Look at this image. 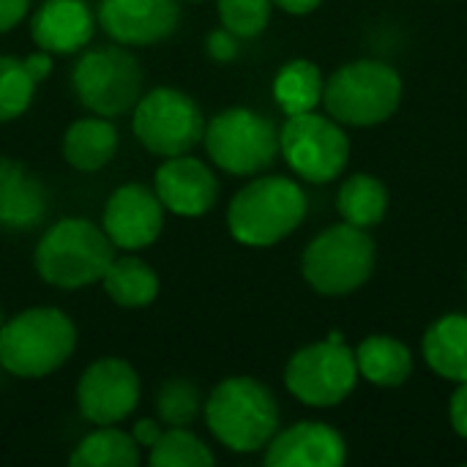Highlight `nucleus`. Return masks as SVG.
I'll return each mask as SVG.
<instances>
[{
	"instance_id": "1",
	"label": "nucleus",
	"mask_w": 467,
	"mask_h": 467,
	"mask_svg": "<svg viewBox=\"0 0 467 467\" xmlns=\"http://www.w3.org/2000/svg\"><path fill=\"white\" fill-rule=\"evenodd\" d=\"M77 342V323L60 306H27L0 328V369L19 380L49 378L71 361Z\"/></svg>"
},
{
	"instance_id": "2",
	"label": "nucleus",
	"mask_w": 467,
	"mask_h": 467,
	"mask_svg": "<svg viewBox=\"0 0 467 467\" xmlns=\"http://www.w3.org/2000/svg\"><path fill=\"white\" fill-rule=\"evenodd\" d=\"M202 419L213 441L233 454H257L279 432L276 397L252 375L219 380L202 402Z\"/></svg>"
},
{
	"instance_id": "3",
	"label": "nucleus",
	"mask_w": 467,
	"mask_h": 467,
	"mask_svg": "<svg viewBox=\"0 0 467 467\" xmlns=\"http://www.w3.org/2000/svg\"><path fill=\"white\" fill-rule=\"evenodd\" d=\"M115 254L118 249L101 224L85 216H63L41 233L33 249V268L49 287L82 290L101 282Z\"/></svg>"
},
{
	"instance_id": "4",
	"label": "nucleus",
	"mask_w": 467,
	"mask_h": 467,
	"mask_svg": "<svg viewBox=\"0 0 467 467\" xmlns=\"http://www.w3.org/2000/svg\"><path fill=\"white\" fill-rule=\"evenodd\" d=\"M306 216V192L285 175H254L227 205L233 241L249 249H268L293 235Z\"/></svg>"
},
{
	"instance_id": "5",
	"label": "nucleus",
	"mask_w": 467,
	"mask_h": 467,
	"mask_svg": "<svg viewBox=\"0 0 467 467\" xmlns=\"http://www.w3.org/2000/svg\"><path fill=\"white\" fill-rule=\"evenodd\" d=\"M71 90L77 101L101 118L131 115L134 104L145 93V68L123 44H104L82 49L71 68Z\"/></svg>"
},
{
	"instance_id": "6",
	"label": "nucleus",
	"mask_w": 467,
	"mask_h": 467,
	"mask_svg": "<svg viewBox=\"0 0 467 467\" xmlns=\"http://www.w3.org/2000/svg\"><path fill=\"white\" fill-rule=\"evenodd\" d=\"M402 101V77L383 60H353L337 68L323 88L328 115L342 126H378Z\"/></svg>"
},
{
	"instance_id": "7",
	"label": "nucleus",
	"mask_w": 467,
	"mask_h": 467,
	"mask_svg": "<svg viewBox=\"0 0 467 467\" xmlns=\"http://www.w3.org/2000/svg\"><path fill=\"white\" fill-rule=\"evenodd\" d=\"M202 148L216 170L254 178L279 156V129L257 109L227 107L205 120Z\"/></svg>"
},
{
	"instance_id": "8",
	"label": "nucleus",
	"mask_w": 467,
	"mask_h": 467,
	"mask_svg": "<svg viewBox=\"0 0 467 467\" xmlns=\"http://www.w3.org/2000/svg\"><path fill=\"white\" fill-rule=\"evenodd\" d=\"M205 120L208 118L192 93L172 85H156L134 104L131 134L150 156L170 159L202 145Z\"/></svg>"
},
{
	"instance_id": "9",
	"label": "nucleus",
	"mask_w": 467,
	"mask_h": 467,
	"mask_svg": "<svg viewBox=\"0 0 467 467\" xmlns=\"http://www.w3.org/2000/svg\"><path fill=\"white\" fill-rule=\"evenodd\" d=\"M375 271V241L369 230L348 222L317 233L301 254L306 285L328 298L350 296Z\"/></svg>"
},
{
	"instance_id": "10",
	"label": "nucleus",
	"mask_w": 467,
	"mask_h": 467,
	"mask_svg": "<svg viewBox=\"0 0 467 467\" xmlns=\"http://www.w3.org/2000/svg\"><path fill=\"white\" fill-rule=\"evenodd\" d=\"M358 380L356 350L339 334L296 350L285 367L287 391L309 408H334L350 397Z\"/></svg>"
},
{
	"instance_id": "11",
	"label": "nucleus",
	"mask_w": 467,
	"mask_h": 467,
	"mask_svg": "<svg viewBox=\"0 0 467 467\" xmlns=\"http://www.w3.org/2000/svg\"><path fill=\"white\" fill-rule=\"evenodd\" d=\"M279 153L306 183H331L348 167L350 142L331 115H290L279 129Z\"/></svg>"
},
{
	"instance_id": "12",
	"label": "nucleus",
	"mask_w": 467,
	"mask_h": 467,
	"mask_svg": "<svg viewBox=\"0 0 467 467\" xmlns=\"http://www.w3.org/2000/svg\"><path fill=\"white\" fill-rule=\"evenodd\" d=\"M79 416L93 427L123 424L142 400L140 372L123 356H101L90 361L74 389Z\"/></svg>"
},
{
	"instance_id": "13",
	"label": "nucleus",
	"mask_w": 467,
	"mask_h": 467,
	"mask_svg": "<svg viewBox=\"0 0 467 467\" xmlns=\"http://www.w3.org/2000/svg\"><path fill=\"white\" fill-rule=\"evenodd\" d=\"M167 211L153 186L129 181L120 183L101 208V227L118 252H142L164 233Z\"/></svg>"
},
{
	"instance_id": "14",
	"label": "nucleus",
	"mask_w": 467,
	"mask_h": 467,
	"mask_svg": "<svg viewBox=\"0 0 467 467\" xmlns=\"http://www.w3.org/2000/svg\"><path fill=\"white\" fill-rule=\"evenodd\" d=\"M153 192L164 211L181 219H200L219 202L222 186L208 161L192 153L161 159L153 172Z\"/></svg>"
},
{
	"instance_id": "15",
	"label": "nucleus",
	"mask_w": 467,
	"mask_h": 467,
	"mask_svg": "<svg viewBox=\"0 0 467 467\" xmlns=\"http://www.w3.org/2000/svg\"><path fill=\"white\" fill-rule=\"evenodd\" d=\"M96 22L115 44L153 47L178 30L181 0H99Z\"/></svg>"
},
{
	"instance_id": "16",
	"label": "nucleus",
	"mask_w": 467,
	"mask_h": 467,
	"mask_svg": "<svg viewBox=\"0 0 467 467\" xmlns=\"http://www.w3.org/2000/svg\"><path fill=\"white\" fill-rule=\"evenodd\" d=\"M96 11L88 0H41L30 14V38L36 49L55 57L79 55L96 36Z\"/></svg>"
},
{
	"instance_id": "17",
	"label": "nucleus",
	"mask_w": 467,
	"mask_h": 467,
	"mask_svg": "<svg viewBox=\"0 0 467 467\" xmlns=\"http://www.w3.org/2000/svg\"><path fill=\"white\" fill-rule=\"evenodd\" d=\"M263 451L268 467H339L348 460L345 438L320 421H298L279 430Z\"/></svg>"
},
{
	"instance_id": "18",
	"label": "nucleus",
	"mask_w": 467,
	"mask_h": 467,
	"mask_svg": "<svg viewBox=\"0 0 467 467\" xmlns=\"http://www.w3.org/2000/svg\"><path fill=\"white\" fill-rule=\"evenodd\" d=\"M49 213L47 186L19 161L0 153V227L8 233H30Z\"/></svg>"
},
{
	"instance_id": "19",
	"label": "nucleus",
	"mask_w": 467,
	"mask_h": 467,
	"mask_svg": "<svg viewBox=\"0 0 467 467\" xmlns=\"http://www.w3.org/2000/svg\"><path fill=\"white\" fill-rule=\"evenodd\" d=\"M120 148V134L112 118L101 115H85L66 126L60 137V156L63 161L85 175L101 172L112 164L115 153Z\"/></svg>"
},
{
	"instance_id": "20",
	"label": "nucleus",
	"mask_w": 467,
	"mask_h": 467,
	"mask_svg": "<svg viewBox=\"0 0 467 467\" xmlns=\"http://www.w3.org/2000/svg\"><path fill=\"white\" fill-rule=\"evenodd\" d=\"M104 296L120 309H145L161 293L159 271L137 252H120L101 276Z\"/></svg>"
},
{
	"instance_id": "21",
	"label": "nucleus",
	"mask_w": 467,
	"mask_h": 467,
	"mask_svg": "<svg viewBox=\"0 0 467 467\" xmlns=\"http://www.w3.org/2000/svg\"><path fill=\"white\" fill-rule=\"evenodd\" d=\"M424 358L435 375L467 383V315H446L424 334Z\"/></svg>"
},
{
	"instance_id": "22",
	"label": "nucleus",
	"mask_w": 467,
	"mask_h": 467,
	"mask_svg": "<svg viewBox=\"0 0 467 467\" xmlns=\"http://www.w3.org/2000/svg\"><path fill=\"white\" fill-rule=\"evenodd\" d=\"M356 367L372 386L394 389L402 386L413 372V356L405 342L389 334H372L356 348Z\"/></svg>"
},
{
	"instance_id": "23",
	"label": "nucleus",
	"mask_w": 467,
	"mask_h": 467,
	"mask_svg": "<svg viewBox=\"0 0 467 467\" xmlns=\"http://www.w3.org/2000/svg\"><path fill=\"white\" fill-rule=\"evenodd\" d=\"M142 460V446L118 424L93 427L68 454L71 467H140Z\"/></svg>"
},
{
	"instance_id": "24",
	"label": "nucleus",
	"mask_w": 467,
	"mask_h": 467,
	"mask_svg": "<svg viewBox=\"0 0 467 467\" xmlns=\"http://www.w3.org/2000/svg\"><path fill=\"white\" fill-rule=\"evenodd\" d=\"M323 88H326L323 71L312 60L296 57L276 71L271 93L276 107L290 118V115L315 112L323 104Z\"/></svg>"
},
{
	"instance_id": "25",
	"label": "nucleus",
	"mask_w": 467,
	"mask_h": 467,
	"mask_svg": "<svg viewBox=\"0 0 467 467\" xmlns=\"http://www.w3.org/2000/svg\"><path fill=\"white\" fill-rule=\"evenodd\" d=\"M337 211L342 222L369 230L380 224L389 211V189L375 175H353L342 183L337 194Z\"/></svg>"
},
{
	"instance_id": "26",
	"label": "nucleus",
	"mask_w": 467,
	"mask_h": 467,
	"mask_svg": "<svg viewBox=\"0 0 467 467\" xmlns=\"http://www.w3.org/2000/svg\"><path fill=\"white\" fill-rule=\"evenodd\" d=\"M145 462L150 467H211L216 454L192 427H164L161 438L148 449Z\"/></svg>"
},
{
	"instance_id": "27",
	"label": "nucleus",
	"mask_w": 467,
	"mask_h": 467,
	"mask_svg": "<svg viewBox=\"0 0 467 467\" xmlns=\"http://www.w3.org/2000/svg\"><path fill=\"white\" fill-rule=\"evenodd\" d=\"M202 391L189 378H170L156 391V419L164 427H192L202 416Z\"/></svg>"
},
{
	"instance_id": "28",
	"label": "nucleus",
	"mask_w": 467,
	"mask_h": 467,
	"mask_svg": "<svg viewBox=\"0 0 467 467\" xmlns=\"http://www.w3.org/2000/svg\"><path fill=\"white\" fill-rule=\"evenodd\" d=\"M36 88L22 57L0 55V126L19 120L30 109Z\"/></svg>"
},
{
	"instance_id": "29",
	"label": "nucleus",
	"mask_w": 467,
	"mask_h": 467,
	"mask_svg": "<svg viewBox=\"0 0 467 467\" xmlns=\"http://www.w3.org/2000/svg\"><path fill=\"white\" fill-rule=\"evenodd\" d=\"M274 0H216L219 25L235 33L241 41L263 36L271 22Z\"/></svg>"
},
{
	"instance_id": "30",
	"label": "nucleus",
	"mask_w": 467,
	"mask_h": 467,
	"mask_svg": "<svg viewBox=\"0 0 467 467\" xmlns=\"http://www.w3.org/2000/svg\"><path fill=\"white\" fill-rule=\"evenodd\" d=\"M205 52H208V57L211 60H216V63H230V60H235L238 57V52H241V38L235 36V33H230L227 27H213L208 36H205Z\"/></svg>"
},
{
	"instance_id": "31",
	"label": "nucleus",
	"mask_w": 467,
	"mask_h": 467,
	"mask_svg": "<svg viewBox=\"0 0 467 467\" xmlns=\"http://www.w3.org/2000/svg\"><path fill=\"white\" fill-rule=\"evenodd\" d=\"M33 0H0V36L16 30L27 14H30Z\"/></svg>"
},
{
	"instance_id": "32",
	"label": "nucleus",
	"mask_w": 467,
	"mask_h": 467,
	"mask_svg": "<svg viewBox=\"0 0 467 467\" xmlns=\"http://www.w3.org/2000/svg\"><path fill=\"white\" fill-rule=\"evenodd\" d=\"M22 63H25L27 74L33 77V82L41 85V82L49 79V74H52V68H55V55H49V52H44V49H36V52L25 55Z\"/></svg>"
},
{
	"instance_id": "33",
	"label": "nucleus",
	"mask_w": 467,
	"mask_h": 467,
	"mask_svg": "<svg viewBox=\"0 0 467 467\" xmlns=\"http://www.w3.org/2000/svg\"><path fill=\"white\" fill-rule=\"evenodd\" d=\"M449 419L460 438H467V383H457V391L449 402Z\"/></svg>"
},
{
	"instance_id": "34",
	"label": "nucleus",
	"mask_w": 467,
	"mask_h": 467,
	"mask_svg": "<svg viewBox=\"0 0 467 467\" xmlns=\"http://www.w3.org/2000/svg\"><path fill=\"white\" fill-rule=\"evenodd\" d=\"M131 435H134V441L142 446V451H148L159 438H161V432H164V424L159 421V419H137L134 424H131V430H129Z\"/></svg>"
},
{
	"instance_id": "35",
	"label": "nucleus",
	"mask_w": 467,
	"mask_h": 467,
	"mask_svg": "<svg viewBox=\"0 0 467 467\" xmlns=\"http://www.w3.org/2000/svg\"><path fill=\"white\" fill-rule=\"evenodd\" d=\"M323 0H274L276 8H282L285 14H293V16H304V14H312Z\"/></svg>"
},
{
	"instance_id": "36",
	"label": "nucleus",
	"mask_w": 467,
	"mask_h": 467,
	"mask_svg": "<svg viewBox=\"0 0 467 467\" xmlns=\"http://www.w3.org/2000/svg\"><path fill=\"white\" fill-rule=\"evenodd\" d=\"M3 323H5V309H3V304H0V328H3Z\"/></svg>"
},
{
	"instance_id": "37",
	"label": "nucleus",
	"mask_w": 467,
	"mask_h": 467,
	"mask_svg": "<svg viewBox=\"0 0 467 467\" xmlns=\"http://www.w3.org/2000/svg\"><path fill=\"white\" fill-rule=\"evenodd\" d=\"M186 3H202V0H186Z\"/></svg>"
}]
</instances>
